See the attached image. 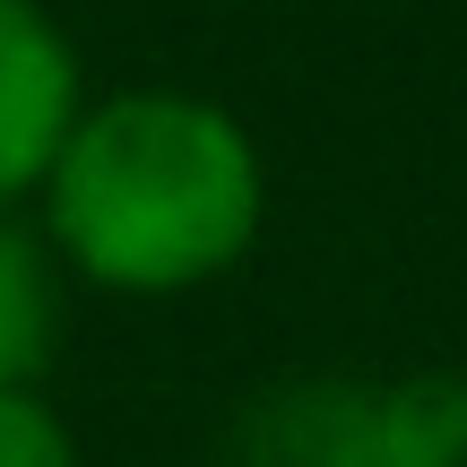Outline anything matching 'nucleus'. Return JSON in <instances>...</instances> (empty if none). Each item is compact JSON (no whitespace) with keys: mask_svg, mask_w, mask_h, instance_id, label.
<instances>
[{"mask_svg":"<svg viewBox=\"0 0 467 467\" xmlns=\"http://www.w3.org/2000/svg\"><path fill=\"white\" fill-rule=\"evenodd\" d=\"M35 200L69 277L104 295H191L260 243L268 173L217 96L121 87L78 104Z\"/></svg>","mask_w":467,"mask_h":467,"instance_id":"nucleus-1","label":"nucleus"},{"mask_svg":"<svg viewBox=\"0 0 467 467\" xmlns=\"http://www.w3.org/2000/svg\"><path fill=\"white\" fill-rule=\"evenodd\" d=\"M234 467H467V372H312L234 424Z\"/></svg>","mask_w":467,"mask_h":467,"instance_id":"nucleus-2","label":"nucleus"},{"mask_svg":"<svg viewBox=\"0 0 467 467\" xmlns=\"http://www.w3.org/2000/svg\"><path fill=\"white\" fill-rule=\"evenodd\" d=\"M87 104L78 44L44 0H0V208L35 200Z\"/></svg>","mask_w":467,"mask_h":467,"instance_id":"nucleus-3","label":"nucleus"},{"mask_svg":"<svg viewBox=\"0 0 467 467\" xmlns=\"http://www.w3.org/2000/svg\"><path fill=\"white\" fill-rule=\"evenodd\" d=\"M61 347V251L0 208V389H44Z\"/></svg>","mask_w":467,"mask_h":467,"instance_id":"nucleus-4","label":"nucleus"},{"mask_svg":"<svg viewBox=\"0 0 467 467\" xmlns=\"http://www.w3.org/2000/svg\"><path fill=\"white\" fill-rule=\"evenodd\" d=\"M0 467H78V441L44 389H0Z\"/></svg>","mask_w":467,"mask_h":467,"instance_id":"nucleus-5","label":"nucleus"}]
</instances>
